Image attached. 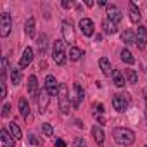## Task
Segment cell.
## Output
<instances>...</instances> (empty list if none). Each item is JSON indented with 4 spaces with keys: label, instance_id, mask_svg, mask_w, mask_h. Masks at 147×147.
<instances>
[{
    "label": "cell",
    "instance_id": "ab89813d",
    "mask_svg": "<svg viewBox=\"0 0 147 147\" xmlns=\"http://www.w3.org/2000/svg\"><path fill=\"white\" fill-rule=\"evenodd\" d=\"M145 147H147V145H145Z\"/></svg>",
    "mask_w": 147,
    "mask_h": 147
},
{
    "label": "cell",
    "instance_id": "9a60e30c",
    "mask_svg": "<svg viewBox=\"0 0 147 147\" xmlns=\"http://www.w3.org/2000/svg\"><path fill=\"white\" fill-rule=\"evenodd\" d=\"M19 113H21V116L24 118V121H31V119H33V118H31V111H30V104H28L26 99H21V100H19Z\"/></svg>",
    "mask_w": 147,
    "mask_h": 147
},
{
    "label": "cell",
    "instance_id": "8d00e7d4",
    "mask_svg": "<svg viewBox=\"0 0 147 147\" xmlns=\"http://www.w3.org/2000/svg\"><path fill=\"white\" fill-rule=\"evenodd\" d=\"M55 147H66V142H64L62 138H57V140H55Z\"/></svg>",
    "mask_w": 147,
    "mask_h": 147
},
{
    "label": "cell",
    "instance_id": "e0dca14e",
    "mask_svg": "<svg viewBox=\"0 0 147 147\" xmlns=\"http://www.w3.org/2000/svg\"><path fill=\"white\" fill-rule=\"evenodd\" d=\"M128 11H130V21H131V23H135V24H138V23H140V19H142V14H140V11H138L137 4H135V2H130Z\"/></svg>",
    "mask_w": 147,
    "mask_h": 147
},
{
    "label": "cell",
    "instance_id": "8992f818",
    "mask_svg": "<svg viewBox=\"0 0 147 147\" xmlns=\"http://www.w3.org/2000/svg\"><path fill=\"white\" fill-rule=\"evenodd\" d=\"M135 45L144 50L145 45H147V28L145 26H138L137 31H135Z\"/></svg>",
    "mask_w": 147,
    "mask_h": 147
},
{
    "label": "cell",
    "instance_id": "484cf974",
    "mask_svg": "<svg viewBox=\"0 0 147 147\" xmlns=\"http://www.w3.org/2000/svg\"><path fill=\"white\" fill-rule=\"evenodd\" d=\"M35 31H36V28H35V18H30L26 21V33H28L30 38H35Z\"/></svg>",
    "mask_w": 147,
    "mask_h": 147
},
{
    "label": "cell",
    "instance_id": "6da1fadb",
    "mask_svg": "<svg viewBox=\"0 0 147 147\" xmlns=\"http://www.w3.org/2000/svg\"><path fill=\"white\" fill-rule=\"evenodd\" d=\"M113 137L116 140V144L119 145H131L135 142V131L125 126H118L113 130Z\"/></svg>",
    "mask_w": 147,
    "mask_h": 147
},
{
    "label": "cell",
    "instance_id": "7c38bea8",
    "mask_svg": "<svg viewBox=\"0 0 147 147\" xmlns=\"http://www.w3.org/2000/svg\"><path fill=\"white\" fill-rule=\"evenodd\" d=\"M38 82H36V76L35 75H31L30 78H28V95L33 99V100H36L38 99Z\"/></svg>",
    "mask_w": 147,
    "mask_h": 147
},
{
    "label": "cell",
    "instance_id": "836d02e7",
    "mask_svg": "<svg viewBox=\"0 0 147 147\" xmlns=\"http://www.w3.org/2000/svg\"><path fill=\"white\" fill-rule=\"evenodd\" d=\"M64 9H71L73 5H75V2H73V0H62V4H61Z\"/></svg>",
    "mask_w": 147,
    "mask_h": 147
},
{
    "label": "cell",
    "instance_id": "ac0fdd59",
    "mask_svg": "<svg viewBox=\"0 0 147 147\" xmlns=\"http://www.w3.org/2000/svg\"><path fill=\"white\" fill-rule=\"evenodd\" d=\"M99 66H100V69H102V73H104L106 76H111V75H113L111 61H109L107 57H100V59H99Z\"/></svg>",
    "mask_w": 147,
    "mask_h": 147
},
{
    "label": "cell",
    "instance_id": "f35d334b",
    "mask_svg": "<svg viewBox=\"0 0 147 147\" xmlns=\"http://www.w3.org/2000/svg\"><path fill=\"white\" fill-rule=\"evenodd\" d=\"M144 99H145V107H147V90L144 92ZM145 114H147V113H145Z\"/></svg>",
    "mask_w": 147,
    "mask_h": 147
},
{
    "label": "cell",
    "instance_id": "2e32d148",
    "mask_svg": "<svg viewBox=\"0 0 147 147\" xmlns=\"http://www.w3.org/2000/svg\"><path fill=\"white\" fill-rule=\"evenodd\" d=\"M0 140H2L4 147H14V142H16V138L11 135V131H7L5 128H2V131H0Z\"/></svg>",
    "mask_w": 147,
    "mask_h": 147
},
{
    "label": "cell",
    "instance_id": "277c9868",
    "mask_svg": "<svg viewBox=\"0 0 147 147\" xmlns=\"http://www.w3.org/2000/svg\"><path fill=\"white\" fill-rule=\"evenodd\" d=\"M61 31H62V38H64V42H66V43L73 45V43L76 42V33H75V28H73L71 21L64 19V21H62V24H61Z\"/></svg>",
    "mask_w": 147,
    "mask_h": 147
},
{
    "label": "cell",
    "instance_id": "ba28073f",
    "mask_svg": "<svg viewBox=\"0 0 147 147\" xmlns=\"http://www.w3.org/2000/svg\"><path fill=\"white\" fill-rule=\"evenodd\" d=\"M49 102H50V94L45 90V87L40 90L38 94V99H36V104H38V111L40 113H45L47 107H49Z\"/></svg>",
    "mask_w": 147,
    "mask_h": 147
},
{
    "label": "cell",
    "instance_id": "74e56055",
    "mask_svg": "<svg viewBox=\"0 0 147 147\" xmlns=\"http://www.w3.org/2000/svg\"><path fill=\"white\" fill-rule=\"evenodd\" d=\"M85 5H87V7H92V5H94V2H92V0H87Z\"/></svg>",
    "mask_w": 147,
    "mask_h": 147
},
{
    "label": "cell",
    "instance_id": "5bb4252c",
    "mask_svg": "<svg viewBox=\"0 0 147 147\" xmlns=\"http://www.w3.org/2000/svg\"><path fill=\"white\" fill-rule=\"evenodd\" d=\"M45 90L50 94V97L59 92V85H57V82H55V76L47 75V78H45Z\"/></svg>",
    "mask_w": 147,
    "mask_h": 147
},
{
    "label": "cell",
    "instance_id": "d6a6232c",
    "mask_svg": "<svg viewBox=\"0 0 147 147\" xmlns=\"http://www.w3.org/2000/svg\"><path fill=\"white\" fill-rule=\"evenodd\" d=\"M9 114H11V104H4V107H2V116L7 118Z\"/></svg>",
    "mask_w": 147,
    "mask_h": 147
},
{
    "label": "cell",
    "instance_id": "ffe728a7",
    "mask_svg": "<svg viewBox=\"0 0 147 147\" xmlns=\"http://www.w3.org/2000/svg\"><path fill=\"white\" fill-rule=\"evenodd\" d=\"M92 137L95 138V142H97V145H102L104 144V131H102V128L100 126H94L92 128Z\"/></svg>",
    "mask_w": 147,
    "mask_h": 147
},
{
    "label": "cell",
    "instance_id": "4fadbf2b",
    "mask_svg": "<svg viewBox=\"0 0 147 147\" xmlns=\"http://www.w3.org/2000/svg\"><path fill=\"white\" fill-rule=\"evenodd\" d=\"M107 19L118 24V23L123 19L121 9H119V7H116V5H107Z\"/></svg>",
    "mask_w": 147,
    "mask_h": 147
},
{
    "label": "cell",
    "instance_id": "d6986e66",
    "mask_svg": "<svg viewBox=\"0 0 147 147\" xmlns=\"http://www.w3.org/2000/svg\"><path fill=\"white\" fill-rule=\"evenodd\" d=\"M102 30H104L106 35H114V33H118L116 23H113V21H109V19H104V21H102Z\"/></svg>",
    "mask_w": 147,
    "mask_h": 147
},
{
    "label": "cell",
    "instance_id": "7402d4cb",
    "mask_svg": "<svg viewBox=\"0 0 147 147\" xmlns=\"http://www.w3.org/2000/svg\"><path fill=\"white\" fill-rule=\"evenodd\" d=\"M82 55H83L82 49H78V47H75V45L69 49V54H67L69 61H75V62H76V61H80V59H82Z\"/></svg>",
    "mask_w": 147,
    "mask_h": 147
},
{
    "label": "cell",
    "instance_id": "83f0119b",
    "mask_svg": "<svg viewBox=\"0 0 147 147\" xmlns=\"http://www.w3.org/2000/svg\"><path fill=\"white\" fill-rule=\"evenodd\" d=\"M125 76H126V80H128V83H137L138 82V75L133 71V69H125Z\"/></svg>",
    "mask_w": 147,
    "mask_h": 147
},
{
    "label": "cell",
    "instance_id": "e575fe53",
    "mask_svg": "<svg viewBox=\"0 0 147 147\" xmlns=\"http://www.w3.org/2000/svg\"><path fill=\"white\" fill-rule=\"evenodd\" d=\"M94 109H95V113H94V114H102V113H104V106H102V104L94 106Z\"/></svg>",
    "mask_w": 147,
    "mask_h": 147
},
{
    "label": "cell",
    "instance_id": "7a4b0ae2",
    "mask_svg": "<svg viewBox=\"0 0 147 147\" xmlns=\"http://www.w3.org/2000/svg\"><path fill=\"white\" fill-rule=\"evenodd\" d=\"M52 59H54V62L59 64V66L66 64L67 52H66V42H64V40H55V42H54V47H52Z\"/></svg>",
    "mask_w": 147,
    "mask_h": 147
},
{
    "label": "cell",
    "instance_id": "3957f363",
    "mask_svg": "<svg viewBox=\"0 0 147 147\" xmlns=\"http://www.w3.org/2000/svg\"><path fill=\"white\" fill-rule=\"evenodd\" d=\"M57 97H59V109L62 114H67L69 109H71V99H69V92H67V87L62 83L59 85V92H57Z\"/></svg>",
    "mask_w": 147,
    "mask_h": 147
},
{
    "label": "cell",
    "instance_id": "30bf717a",
    "mask_svg": "<svg viewBox=\"0 0 147 147\" xmlns=\"http://www.w3.org/2000/svg\"><path fill=\"white\" fill-rule=\"evenodd\" d=\"M73 90H75V97H73V107H80L82 102H83V99H85V92H83V88H82L80 83H75V85H73Z\"/></svg>",
    "mask_w": 147,
    "mask_h": 147
},
{
    "label": "cell",
    "instance_id": "52a82bcc",
    "mask_svg": "<svg viewBox=\"0 0 147 147\" xmlns=\"http://www.w3.org/2000/svg\"><path fill=\"white\" fill-rule=\"evenodd\" d=\"M113 107H114V111H119V113L126 111V107H128V95L116 94L113 97Z\"/></svg>",
    "mask_w": 147,
    "mask_h": 147
},
{
    "label": "cell",
    "instance_id": "d590c367",
    "mask_svg": "<svg viewBox=\"0 0 147 147\" xmlns=\"http://www.w3.org/2000/svg\"><path fill=\"white\" fill-rule=\"evenodd\" d=\"M0 87H2V99H5L7 97V87H5L4 82H0Z\"/></svg>",
    "mask_w": 147,
    "mask_h": 147
},
{
    "label": "cell",
    "instance_id": "f1b7e54d",
    "mask_svg": "<svg viewBox=\"0 0 147 147\" xmlns=\"http://www.w3.org/2000/svg\"><path fill=\"white\" fill-rule=\"evenodd\" d=\"M11 82H12V85H19L21 83V69H12V73H11Z\"/></svg>",
    "mask_w": 147,
    "mask_h": 147
},
{
    "label": "cell",
    "instance_id": "cb8c5ba5",
    "mask_svg": "<svg viewBox=\"0 0 147 147\" xmlns=\"http://www.w3.org/2000/svg\"><path fill=\"white\" fill-rule=\"evenodd\" d=\"M9 131H11V135L16 138V140H21V137H23V131H21V128H19V125L18 123H9Z\"/></svg>",
    "mask_w": 147,
    "mask_h": 147
},
{
    "label": "cell",
    "instance_id": "4316f807",
    "mask_svg": "<svg viewBox=\"0 0 147 147\" xmlns=\"http://www.w3.org/2000/svg\"><path fill=\"white\" fill-rule=\"evenodd\" d=\"M36 43H38L40 52H42V54H45V52H47V45H49V38H47V35H40Z\"/></svg>",
    "mask_w": 147,
    "mask_h": 147
},
{
    "label": "cell",
    "instance_id": "4dcf8cb0",
    "mask_svg": "<svg viewBox=\"0 0 147 147\" xmlns=\"http://www.w3.org/2000/svg\"><path fill=\"white\" fill-rule=\"evenodd\" d=\"M28 142H30V144H33V145H40V144H42V140H40L36 135H33V133H30V135H28Z\"/></svg>",
    "mask_w": 147,
    "mask_h": 147
},
{
    "label": "cell",
    "instance_id": "44dd1931",
    "mask_svg": "<svg viewBox=\"0 0 147 147\" xmlns=\"http://www.w3.org/2000/svg\"><path fill=\"white\" fill-rule=\"evenodd\" d=\"M113 82H114V85H116V87H119V88H121V87H125V83H126V82H125V76H123V73H121V71H118V69H114V71H113Z\"/></svg>",
    "mask_w": 147,
    "mask_h": 147
},
{
    "label": "cell",
    "instance_id": "8fae6325",
    "mask_svg": "<svg viewBox=\"0 0 147 147\" xmlns=\"http://www.w3.org/2000/svg\"><path fill=\"white\" fill-rule=\"evenodd\" d=\"M31 61H33V49L26 47L24 52H23V55H21V59H19V69H26L31 64Z\"/></svg>",
    "mask_w": 147,
    "mask_h": 147
},
{
    "label": "cell",
    "instance_id": "603a6c76",
    "mask_svg": "<svg viewBox=\"0 0 147 147\" xmlns=\"http://www.w3.org/2000/svg\"><path fill=\"white\" fill-rule=\"evenodd\" d=\"M119 55H121V61H123L125 64H133V62H135V57H133V54H131V52H130L126 47H125V49L119 52Z\"/></svg>",
    "mask_w": 147,
    "mask_h": 147
},
{
    "label": "cell",
    "instance_id": "5b68a950",
    "mask_svg": "<svg viewBox=\"0 0 147 147\" xmlns=\"http://www.w3.org/2000/svg\"><path fill=\"white\" fill-rule=\"evenodd\" d=\"M11 30H12V18L9 12H2V16H0V36L7 38L11 35Z\"/></svg>",
    "mask_w": 147,
    "mask_h": 147
},
{
    "label": "cell",
    "instance_id": "f546056e",
    "mask_svg": "<svg viewBox=\"0 0 147 147\" xmlns=\"http://www.w3.org/2000/svg\"><path fill=\"white\" fill-rule=\"evenodd\" d=\"M42 131H43L47 137H50V135L54 133V128H52V125H50V123H43V125H42Z\"/></svg>",
    "mask_w": 147,
    "mask_h": 147
},
{
    "label": "cell",
    "instance_id": "9c48e42d",
    "mask_svg": "<svg viewBox=\"0 0 147 147\" xmlns=\"http://www.w3.org/2000/svg\"><path fill=\"white\" fill-rule=\"evenodd\" d=\"M80 30H82V33H83L85 36H92L94 31H95V24H94L92 19L82 18V19H80Z\"/></svg>",
    "mask_w": 147,
    "mask_h": 147
},
{
    "label": "cell",
    "instance_id": "d4e9b609",
    "mask_svg": "<svg viewBox=\"0 0 147 147\" xmlns=\"http://www.w3.org/2000/svg\"><path fill=\"white\" fill-rule=\"evenodd\" d=\"M121 40L125 42V45H131V43H135V33L131 30H125L121 35Z\"/></svg>",
    "mask_w": 147,
    "mask_h": 147
},
{
    "label": "cell",
    "instance_id": "1f68e13d",
    "mask_svg": "<svg viewBox=\"0 0 147 147\" xmlns=\"http://www.w3.org/2000/svg\"><path fill=\"white\" fill-rule=\"evenodd\" d=\"M73 147H88V145H87V142H85L83 138L76 137V138H75V142H73Z\"/></svg>",
    "mask_w": 147,
    "mask_h": 147
}]
</instances>
